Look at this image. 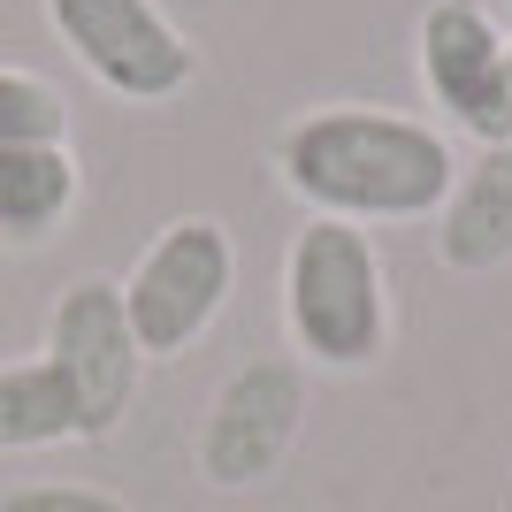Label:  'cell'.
<instances>
[{
  "label": "cell",
  "instance_id": "cell-1",
  "mask_svg": "<svg viewBox=\"0 0 512 512\" xmlns=\"http://www.w3.org/2000/svg\"><path fill=\"white\" fill-rule=\"evenodd\" d=\"M276 176L306 214L329 222H436L459 184V146L413 107L321 100L276 130Z\"/></svg>",
  "mask_w": 512,
  "mask_h": 512
},
{
  "label": "cell",
  "instance_id": "cell-2",
  "mask_svg": "<svg viewBox=\"0 0 512 512\" xmlns=\"http://www.w3.org/2000/svg\"><path fill=\"white\" fill-rule=\"evenodd\" d=\"M276 291H283L276 314L299 367H329V375L383 367L390 337H398V306H390V268L360 222L306 214L291 253H283Z\"/></svg>",
  "mask_w": 512,
  "mask_h": 512
},
{
  "label": "cell",
  "instance_id": "cell-3",
  "mask_svg": "<svg viewBox=\"0 0 512 512\" xmlns=\"http://www.w3.org/2000/svg\"><path fill=\"white\" fill-rule=\"evenodd\" d=\"M237 299V237L214 214H176L146 237V253L123 276V314L138 329V352L153 360H184Z\"/></svg>",
  "mask_w": 512,
  "mask_h": 512
},
{
  "label": "cell",
  "instance_id": "cell-4",
  "mask_svg": "<svg viewBox=\"0 0 512 512\" xmlns=\"http://www.w3.org/2000/svg\"><path fill=\"white\" fill-rule=\"evenodd\" d=\"M46 31L123 107H169L199 85V46L161 0H46Z\"/></svg>",
  "mask_w": 512,
  "mask_h": 512
},
{
  "label": "cell",
  "instance_id": "cell-5",
  "mask_svg": "<svg viewBox=\"0 0 512 512\" xmlns=\"http://www.w3.org/2000/svg\"><path fill=\"white\" fill-rule=\"evenodd\" d=\"M46 360L77 398V436L85 444L115 436L138 406V383H146V352H138V329L123 314V283L107 276L62 283L54 314H46Z\"/></svg>",
  "mask_w": 512,
  "mask_h": 512
},
{
  "label": "cell",
  "instance_id": "cell-6",
  "mask_svg": "<svg viewBox=\"0 0 512 512\" xmlns=\"http://www.w3.org/2000/svg\"><path fill=\"white\" fill-rule=\"evenodd\" d=\"M306 428V367L291 352L245 360L222 375L199 421V482L207 490H260L299 451Z\"/></svg>",
  "mask_w": 512,
  "mask_h": 512
},
{
  "label": "cell",
  "instance_id": "cell-7",
  "mask_svg": "<svg viewBox=\"0 0 512 512\" xmlns=\"http://www.w3.org/2000/svg\"><path fill=\"white\" fill-rule=\"evenodd\" d=\"M505 54L512 31L497 23L490 0H428L413 23L428 107H444L474 146H497V123H505Z\"/></svg>",
  "mask_w": 512,
  "mask_h": 512
},
{
  "label": "cell",
  "instance_id": "cell-8",
  "mask_svg": "<svg viewBox=\"0 0 512 512\" xmlns=\"http://www.w3.org/2000/svg\"><path fill=\"white\" fill-rule=\"evenodd\" d=\"M436 260L451 276H497L512 268V138L474 146L459 161L444 214H436Z\"/></svg>",
  "mask_w": 512,
  "mask_h": 512
},
{
  "label": "cell",
  "instance_id": "cell-9",
  "mask_svg": "<svg viewBox=\"0 0 512 512\" xmlns=\"http://www.w3.org/2000/svg\"><path fill=\"white\" fill-rule=\"evenodd\" d=\"M85 199V169L69 146H16L0 153V245L39 253L69 230V214Z\"/></svg>",
  "mask_w": 512,
  "mask_h": 512
},
{
  "label": "cell",
  "instance_id": "cell-10",
  "mask_svg": "<svg viewBox=\"0 0 512 512\" xmlns=\"http://www.w3.org/2000/svg\"><path fill=\"white\" fill-rule=\"evenodd\" d=\"M77 436V398L54 375V360H0V451H54Z\"/></svg>",
  "mask_w": 512,
  "mask_h": 512
},
{
  "label": "cell",
  "instance_id": "cell-11",
  "mask_svg": "<svg viewBox=\"0 0 512 512\" xmlns=\"http://www.w3.org/2000/svg\"><path fill=\"white\" fill-rule=\"evenodd\" d=\"M16 146H69V100L54 77L0 62V153Z\"/></svg>",
  "mask_w": 512,
  "mask_h": 512
},
{
  "label": "cell",
  "instance_id": "cell-12",
  "mask_svg": "<svg viewBox=\"0 0 512 512\" xmlns=\"http://www.w3.org/2000/svg\"><path fill=\"white\" fill-rule=\"evenodd\" d=\"M0 512H130V505L92 482H23V490H0Z\"/></svg>",
  "mask_w": 512,
  "mask_h": 512
},
{
  "label": "cell",
  "instance_id": "cell-13",
  "mask_svg": "<svg viewBox=\"0 0 512 512\" xmlns=\"http://www.w3.org/2000/svg\"><path fill=\"white\" fill-rule=\"evenodd\" d=\"M505 8H512V0H505Z\"/></svg>",
  "mask_w": 512,
  "mask_h": 512
}]
</instances>
